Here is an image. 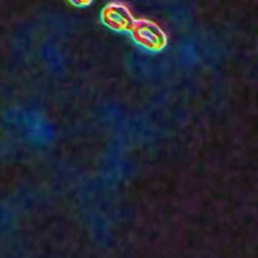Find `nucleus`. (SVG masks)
<instances>
[{"label":"nucleus","mask_w":258,"mask_h":258,"mask_svg":"<svg viewBox=\"0 0 258 258\" xmlns=\"http://www.w3.org/2000/svg\"><path fill=\"white\" fill-rule=\"evenodd\" d=\"M69 2L78 8H87L93 3V0H69Z\"/></svg>","instance_id":"3"},{"label":"nucleus","mask_w":258,"mask_h":258,"mask_svg":"<svg viewBox=\"0 0 258 258\" xmlns=\"http://www.w3.org/2000/svg\"><path fill=\"white\" fill-rule=\"evenodd\" d=\"M101 22L115 32H129L136 22L131 9L120 2L106 4L101 11Z\"/></svg>","instance_id":"2"},{"label":"nucleus","mask_w":258,"mask_h":258,"mask_svg":"<svg viewBox=\"0 0 258 258\" xmlns=\"http://www.w3.org/2000/svg\"><path fill=\"white\" fill-rule=\"evenodd\" d=\"M129 34L136 44L147 52L159 53L168 45V36L164 30L156 22L146 18L136 20Z\"/></svg>","instance_id":"1"}]
</instances>
